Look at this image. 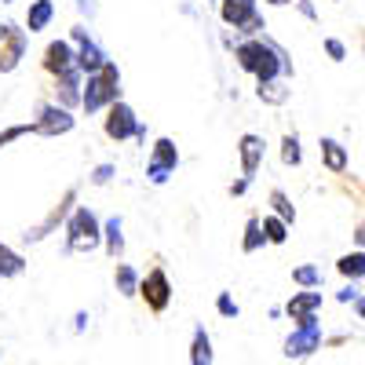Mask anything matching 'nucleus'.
I'll return each mask as SVG.
<instances>
[{
  "label": "nucleus",
  "instance_id": "f257e3e1",
  "mask_svg": "<svg viewBox=\"0 0 365 365\" xmlns=\"http://www.w3.org/2000/svg\"><path fill=\"white\" fill-rule=\"evenodd\" d=\"M234 58H237V66L252 73L256 81H270V77H292V58L285 55L282 44H274L267 41L263 34L259 37H249V41H241L234 48Z\"/></svg>",
  "mask_w": 365,
  "mask_h": 365
},
{
  "label": "nucleus",
  "instance_id": "f03ea898",
  "mask_svg": "<svg viewBox=\"0 0 365 365\" xmlns=\"http://www.w3.org/2000/svg\"><path fill=\"white\" fill-rule=\"evenodd\" d=\"M117 99H120V70H117V63H110V58H106L103 70L88 73L81 106H84V113H99V110H106Z\"/></svg>",
  "mask_w": 365,
  "mask_h": 365
},
{
  "label": "nucleus",
  "instance_id": "7ed1b4c3",
  "mask_svg": "<svg viewBox=\"0 0 365 365\" xmlns=\"http://www.w3.org/2000/svg\"><path fill=\"white\" fill-rule=\"evenodd\" d=\"M103 245V223L88 205H77L66 220V249L70 252H96Z\"/></svg>",
  "mask_w": 365,
  "mask_h": 365
},
{
  "label": "nucleus",
  "instance_id": "20e7f679",
  "mask_svg": "<svg viewBox=\"0 0 365 365\" xmlns=\"http://www.w3.org/2000/svg\"><path fill=\"white\" fill-rule=\"evenodd\" d=\"M103 132H106V139H113V143H125V139H146L143 120L135 117V110H132L125 99H117V103H110V106H106Z\"/></svg>",
  "mask_w": 365,
  "mask_h": 365
},
{
  "label": "nucleus",
  "instance_id": "39448f33",
  "mask_svg": "<svg viewBox=\"0 0 365 365\" xmlns=\"http://www.w3.org/2000/svg\"><path fill=\"white\" fill-rule=\"evenodd\" d=\"M220 19L227 26L241 29V34H249V37H259L263 29H267L256 0H223V4H220Z\"/></svg>",
  "mask_w": 365,
  "mask_h": 365
},
{
  "label": "nucleus",
  "instance_id": "423d86ee",
  "mask_svg": "<svg viewBox=\"0 0 365 365\" xmlns=\"http://www.w3.org/2000/svg\"><path fill=\"white\" fill-rule=\"evenodd\" d=\"M29 48V29L19 22H0V73H15Z\"/></svg>",
  "mask_w": 365,
  "mask_h": 365
},
{
  "label": "nucleus",
  "instance_id": "0eeeda50",
  "mask_svg": "<svg viewBox=\"0 0 365 365\" xmlns=\"http://www.w3.org/2000/svg\"><path fill=\"white\" fill-rule=\"evenodd\" d=\"M175 168H179V146H175L168 135H161V139L154 143V150H150L146 179L154 182V187H161V182H168V179L175 175Z\"/></svg>",
  "mask_w": 365,
  "mask_h": 365
},
{
  "label": "nucleus",
  "instance_id": "6e6552de",
  "mask_svg": "<svg viewBox=\"0 0 365 365\" xmlns=\"http://www.w3.org/2000/svg\"><path fill=\"white\" fill-rule=\"evenodd\" d=\"M34 125H37V135H44V139H58V135L73 132L77 117H73L70 106H63V103H41Z\"/></svg>",
  "mask_w": 365,
  "mask_h": 365
},
{
  "label": "nucleus",
  "instance_id": "1a4fd4ad",
  "mask_svg": "<svg viewBox=\"0 0 365 365\" xmlns=\"http://www.w3.org/2000/svg\"><path fill=\"white\" fill-rule=\"evenodd\" d=\"M322 325H318V318H303V322H296V329H292V336L285 340V358H307V354H314L318 347H322Z\"/></svg>",
  "mask_w": 365,
  "mask_h": 365
},
{
  "label": "nucleus",
  "instance_id": "9d476101",
  "mask_svg": "<svg viewBox=\"0 0 365 365\" xmlns=\"http://www.w3.org/2000/svg\"><path fill=\"white\" fill-rule=\"evenodd\" d=\"M139 296H143V303H146L154 314H165V311H168V303H172V282H168L165 267L146 270V278H143V285H139Z\"/></svg>",
  "mask_w": 365,
  "mask_h": 365
},
{
  "label": "nucleus",
  "instance_id": "9b49d317",
  "mask_svg": "<svg viewBox=\"0 0 365 365\" xmlns=\"http://www.w3.org/2000/svg\"><path fill=\"white\" fill-rule=\"evenodd\" d=\"M70 41L77 44V66L84 70V77L106 66V51H103V48L96 44V41L88 37V29H84V26H73V34H70Z\"/></svg>",
  "mask_w": 365,
  "mask_h": 365
},
{
  "label": "nucleus",
  "instance_id": "f8f14e48",
  "mask_svg": "<svg viewBox=\"0 0 365 365\" xmlns=\"http://www.w3.org/2000/svg\"><path fill=\"white\" fill-rule=\"evenodd\" d=\"M73 205H77V187H70V190L63 194V201H58V205H55V208L48 212V216H44V223L29 227V230H26L22 237H26V241H44V237H48V234H51V230H55L58 223H66V220H70Z\"/></svg>",
  "mask_w": 365,
  "mask_h": 365
},
{
  "label": "nucleus",
  "instance_id": "ddd939ff",
  "mask_svg": "<svg viewBox=\"0 0 365 365\" xmlns=\"http://www.w3.org/2000/svg\"><path fill=\"white\" fill-rule=\"evenodd\" d=\"M44 70H48L51 77H63V73L81 70V66H77V44H73V41H51V44L44 48Z\"/></svg>",
  "mask_w": 365,
  "mask_h": 365
},
{
  "label": "nucleus",
  "instance_id": "4468645a",
  "mask_svg": "<svg viewBox=\"0 0 365 365\" xmlns=\"http://www.w3.org/2000/svg\"><path fill=\"white\" fill-rule=\"evenodd\" d=\"M263 154H267V143H263V135H256V132H245L237 139V158H241V175H256L259 172V165H263Z\"/></svg>",
  "mask_w": 365,
  "mask_h": 365
},
{
  "label": "nucleus",
  "instance_id": "2eb2a0df",
  "mask_svg": "<svg viewBox=\"0 0 365 365\" xmlns=\"http://www.w3.org/2000/svg\"><path fill=\"white\" fill-rule=\"evenodd\" d=\"M81 88H84V70L63 73V77H55V99L63 106H81V99H84Z\"/></svg>",
  "mask_w": 365,
  "mask_h": 365
},
{
  "label": "nucleus",
  "instance_id": "dca6fc26",
  "mask_svg": "<svg viewBox=\"0 0 365 365\" xmlns=\"http://www.w3.org/2000/svg\"><path fill=\"white\" fill-rule=\"evenodd\" d=\"M322 307V292H314V289H303V292H296L292 299H289V318L292 322H303V318H314V311Z\"/></svg>",
  "mask_w": 365,
  "mask_h": 365
},
{
  "label": "nucleus",
  "instance_id": "f3484780",
  "mask_svg": "<svg viewBox=\"0 0 365 365\" xmlns=\"http://www.w3.org/2000/svg\"><path fill=\"white\" fill-rule=\"evenodd\" d=\"M289 96H292V88L285 84V77H270V81L256 84V99L267 106H282V103H289Z\"/></svg>",
  "mask_w": 365,
  "mask_h": 365
},
{
  "label": "nucleus",
  "instance_id": "a211bd4d",
  "mask_svg": "<svg viewBox=\"0 0 365 365\" xmlns=\"http://www.w3.org/2000/svg\"><path fill=\"white\" fill-rule=\"evenodd\" d=\"M55 19V4L51 0H34L26 11V29L29 34H41V29H48V22Z\"/></svg>",
  "mask_w": 365,
  "mask_h": 365
},
{
  "label": "nucleus",
  "instance_id": "6ab92c4d",
  "mask_svg": "<svg viewBox=\"0 0 365 365\" xmlns=\"http://www.w3.org/2000/svg\"><path fill=\"white\" fill-rule=\"evenodd\" d=\"M322 161H325V168L332 172V175H340V172H347V150L336 143V139H322Z\"/></svg>",
  "mask_w": 365,
  "mask_h": 365
},
{
  "label": "nucleus",
  "instance_id": "aec40b11",
  "mask_svg": "<svg viewBox=\"0 0 365 365\" xmlns=\"http://www.w3.org/2000/svg\"><path fill=\"white\" fill-rule=\"evenodd\" d=\"M113 285H117V292H120V296H139L143 278H139V270H135V267L117 263V267H113Z\"/></svg>",
  "mask_w": 365,
  "mask_h": 365
},
{
  "label": "nucleus",
  "instance_id": "412c9836",
  "mask_svg": "<svg viewBox=\"0 0 365 365\" xmlns=\"http://www.w3.org/2000/svg\"><path fill=\"white\" fill-rule=\"evenodd\" d=\"M263 245H270V241H267V234H263V220L249 216V223H245V237H241V252H245V256H252V252H259Z\"/></svg>",
  "mask_w": 365,
  "mask_h": 365
},
{
  "label": "nucleus",
  "instance_id": "4be33fe9",
  "mask_svg": "<svg viewBox=\"0 0 365 365\" xmlns=\"http://www.w3.org/2000/svg\"><path fill=\"white\" fill-rule=\"evenodd\" d=\"M103 245H106V256L117 259L120 249H125V237H120V216H110L103 223Z\"/></svg>",
  "mask_w": 365,
  "mask_h": 365
},
{
  "label": "nucleus",
  "instance_id": "5701e85b",
  "mask_svg": "<svg viewBox=\"0 0 365 365\" xmlns=\"http://www.w3.org/2000/svg\"><path fill=\"white\" fill-rule=\"evenodd\" d=\"M212 358H216V354H212V340H208V332L197 325L194 340H190V361L194 365H212Z\"/></svg>",
  "mask_w": 365,
  "mask_h": 365
},
{
  "label": "nucleus",
  "instance_id": "b1692460",
  "mask_svg": "<svg viewBox=\"0 0 365 365\" xmlns=\"http://www.w3.org/2000/svg\"><path fill=\"white\" fill-rule=\"evenodd\" d=\"M22 270H26V259H22L11 245H4V241H0V278H19Z\"/></svg>",
  "mask_w": 365,
  "mask_h": 365
},
{
  "label": "nucleus",
  "instance_id": "393cba45",
  "mask_svg": "<svg viewBox=\"0 0 365 365\" xmlns=\"http://www.w3.org/2000/svg\"><path fill=\"white\" fill-rule=\"evenodd\" d=\"M263 234L270 245H285L289 241V223L278 216V212H270V216H263Z\"/></svg>",
  "mask_w": 365,
  "mask_h": 365
},
{
  "label": "nucleus",
  "instance_id": "a878e982",
  "mask_svg": "<svg viewBox=\"0 0 365 365\" xmlns=\"http://www.w3.org/2000/svg\"><path fill=\"white\" fill-rule=\"evenodd\" d=\"M336 270L344 274V278H351V282L365 278V252H347V256H340V259H336Z\"/></svg>",
  "mask_w": 365,
  "mask_h": 365
},
{
  "label": "nucleus",
  "instance_id": "bb28decb",
  "mask_svg": "<svg viewBox=\"0 0 365 365\" xmlns=\"http://www.w3.org/2000/svg\"><path fill=\"white\" fill-rule=\"evenodd\" d=\"M292 282H296L299 289H322V270L311 267V263H303V267L292 270Z\"/></svg>",
  "mask_w": 365,
  "mask_h": 365
},
{
  "label": "nucleus",
  "instance_id": "cd10ccee",
  "mask_svg": "<svg viewBox=\"0 0 365 365\" xmlns=\"http://www.w3.org/2000/svg\"><path fill=\"white\" fill-rule=\"evenodd\" d=\"M270 208L278 212V216H282L289 227L296 223V208H292V201H289V194H285V190H270Z\"/></svg>",
  "mask_w": 365,
  "mask_h": 365
},
{
  "label": "nucleus",
  "instance_id": "c85d7f7f",
  "mask_svg": "<svg viewBox=\"0 0 365 365\" xmlns=\"http://www.w3.org/2000/svg\"><path fill=\"white\" fill-rule=\"evenodd\" d=\"M282 161H285L289 168H296V165L303 161V150H299V135H296V132H289V135L282 139Z\"/></svg>",
  "mask_w": 365,
  "mask_h": 365
},
{
  "label": "nucleus",
  "instance_id": "c756f323",
  "mask_svg": "<svg viewBox=\"0 0 365 365\" xmlns=\"http://www.w3.org/2000/svg\"><path fill=\"white\" fill-rule=\"evenodd\" d=\"M22 135H37V125H34V120H29V125H11V128L0 132V150H4L8 143H15V139H22Z\"/></svg>",
  "mask_w": 365,
  "mask_h": 365
},
{
  "label": "nucleus",
  "instance_id": "7c9ffc66",
  "mask_svg": "<svg viewBox=\"0 0 365 365\" xmlns=\"http://www.w3.org/2000/svg\"><path fill=\"white\" fill-rule=\"evenodd\" d=\"M216 311H220L223 318H237V314H241V307H237V299H234L230 292H220V296H216Z\"/></svg>",
  "mask_w": 365,
  "mask_h": 365
},
{
  "label": "nucleus",
  "instance_id": "2f4dec72",
  "mask_svg": "<svg viewBox=\"0 0 365 365\" xmlns=\"http://www.w3.org/2000/svg\"><path fill=\"white\" fill-rule=\"evenodd\" d=\"M325 55L332 58V63H344V58H347V48H344V41H336V37H325Z\"/></svg>",
  "mask_w": 365,
  "mask_h": 365
},
{
  "label": "nucleus",
  "instance_id": "473e14b6",
  "mask_svg": "<svg viewBox=\"0 0 365 365\" xmlns=\"http://www.w3.org/2000/svg\"><path fill=\"white\" fill-rule=\"evenodd\" d=\"M110 179H113V165H99L96 172H91V182H96V187H106Z\"/></svg>",
  "mask_w": 365,
  "mask_h": 365
},
{
  "label": "nucleus",
  "instance_id": "72a5a7b5",
  "mask_svg": "<svg viewBox=\"0 0 365 365\" xmlns=\"http://www.w3.org/2000/svg\"><path fill=\"white\" fill-rule=\"evenodd\" d=\"M249 182H252L249 175H241L237 182H230V197H241V194H245V190H249Z\"/></svg>",
  "mask_w": 365,
  "mask_h": 365
},
{
  "label": "nucleus",
  "instance_id": "f704fd0d",
  "mask_svg": "<svg viewBox=\"0 0 365 365\" xmlns=\"http://www.w3.org/2000/svg\"><path fill=\"white\" fill-rule=\"evenodd\" d=\"M96 8H99V0H77V11H81V15H88V19L96 15Z\"/></svg>",
  "mask_w": 365,
  "mask_h": 365
},
{
  "label": "nucleus",
  "instance_id": "c9c22d12",
  "mask_svg": "<svg viewBox=\"0 0 365 365\" xmlns=\"http://www.w3.org/2000/svg\"><path fill=\"white\" fill-rule=\"evenodd\" d=\"M296 8L303 11V19H311V22L318 19V11H314V4H311V0H296Z\"/></svg>",
  "mask_w": 365,
  "mask_h": 365
},
{
  "label": "nucleus",
  "instance_id": "e433bc0d",
  "mask_svg": "<svg viewBox=\"0 0 365 365\" xmlns=\"http://www.w3.org/2000/svg\"><path fill=\"white\" fill-rule=\"evenodd\" d=\"M336 299H340V303H351V299H358V289H354V285H347L344 292H336Z\"/></svg>",
  "mask_w": 365,
  "mask_h": 365
},
{
  "label": "nucleus",
  "instance_id": "4c0bfd02",
  "mask_svg": "<svg viewBox=\"0 0 365 365\" xmlns=\"http://www.w3.org/2000/svg\"><path fill=\"white\" fill-rule=\"evenodd\" d=\"M354 241H358V245H365V227H358V234H354Z\"/></svg>",
  "mask_w": 365,
  "mask_h": 365
},
{
  "label": "nucleus",
  "instance_id": "58836bf2",
  "mask_svg": "<svg viewBox=\"0 0 365 365\" xmlns=\"http://www.w3.org/2000/svg\"><path fill=\"white\" fill-rule=\"evenodd\" d=\"M354 303H358V314H361V318H365V296H358V299H354Z\"/></svg>",
  "mask_w": 365,
  "mask_h": 365
},
{
  "label": "nucleus",
  "instance_id": "ea45409f",
  "mask_svg": "<svg viewBox=\"0 0 365 365\" xmlns=\"http://www.w3.org/2000/svg\"><path fill=\"white\" fill-rule=\"evenodd\" d=\"M267 4H274V8H285V4H289V0H267Z\"/></svg>",
  "mask_w": 365,
  "mask_h": 365
},
{
  "label": "nucleus",
  "instance_id": "a19ab883",
  "mask_svg": "<svg viewBox=\"0 0 365 365\" xmlns=\"http://www.w3.org/2000/svg\"><path fill=\"white\" fill-rule=\"evenodd\" d=\"M0 4H11V0H0Z\"/></svg>",
  "mask_w": 365,
  "mask_h": 365
}]
</instances>
